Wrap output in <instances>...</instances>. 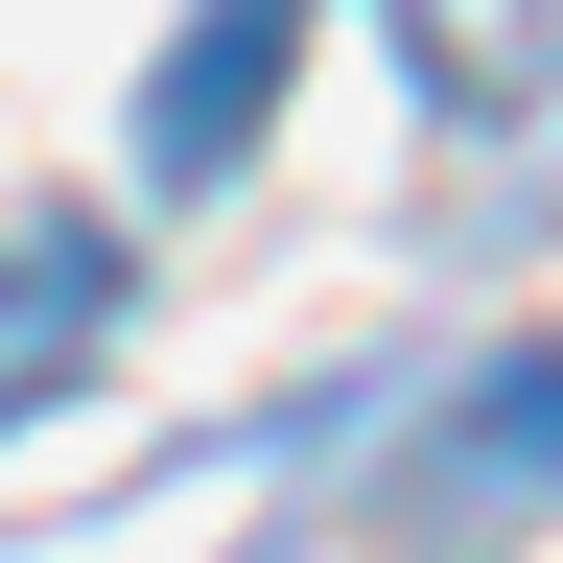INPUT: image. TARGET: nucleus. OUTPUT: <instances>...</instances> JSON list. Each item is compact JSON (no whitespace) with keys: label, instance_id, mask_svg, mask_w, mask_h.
Masks as SVG:
<instances>
[{"label":"nucleus","instance_id":"f257e3e1","mask_svg":"<svg viewBox=\"0 0 563 563\" xmlns=\"http://www.w3.org/2000/svg\"><path fill=\"white\" fill-rule=\"evenodd\" d=\"M282 24H306V0H188L165 95H141V165H165V188H211V165L258 141V70H282Z\"/></svg>","mask_w":563,"mask_h":563},{"label":"nucleus","instance_id":"f03ea898","mask_svg":"<svg viewBox=\"0 0 563 563\" xmlns=\"http://www.w3.org/2000/svg\"><path fill=\"white\" fill-rule=\"evenodd\" d=\"M399 70L446 118H517V70H540V0H399Z\"/></svg>","mask_w":563,"mask_h":563}]
</instances>
